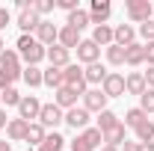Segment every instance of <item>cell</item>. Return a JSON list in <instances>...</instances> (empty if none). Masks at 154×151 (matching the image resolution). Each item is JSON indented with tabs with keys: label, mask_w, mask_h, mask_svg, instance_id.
Masks as SVG:
<instances>
[{
	"label": "cell",
	"mask_w": 154,
	"mask_h": 151,
	"mask_svg": "<svg viewBox=\"0 0 154 151\" xmlns=\"http://www.w3.org/2000/svg\"><path fill=\"white\" fill-rule=\"evenodd\" d=\"M15 51H18V57H21L24 65H38L42 59H48V48L38 45L36 36H30V33H21V36H18Z\"/></svg>",
	"instance_id": "1"
},
{
	"label": "cell",
	"mask_w": 154,
	"mask_h": 151,
	"mask_svg": "<svg viewBox=\"0 0 154 151\" xmlns=\"http://www.w3.org/2000/svg\"><path fill=\"white\" fill-rule=\"evenodd\" d=\"M101 142H104V133L98 131V128H92V125H89L86 131L77 133L68 145H71V151H98V148H101Z\"/></svg>",
	"instance_id": "2"
},
{
	"label": "cell",
	"mask_w": 154,
	"mask_h": 151,
	"mask_svg": "<svg viewBox=\"0 0 154 151\" xmlns=\"http://www.w3.org/2000/svg\"><path fill=\"white\" fill-rule=\"evenodd\" d=\"M125 15L131 24H145V21H151L154 6L151 0H125Z\"/></svg>",
	"instance_id": "3"
},
{
	"label": "cell",
	"mask_w": 154,
	"mask_h": 151,
	"mask_svg": "<svg viewBox=\"0 0 154 151\" xmlns=\"http://www.w3.org/2000/svg\"><path fill=\"white\" fill-rule=\"evenodd\" d=\"M38 125L45 128V131H57L59 125H65V110H59L57 104L51 101V104H42V113H38Z\"/></svg>",
	"instance_id": "4"
},
{
	"label": "cell",
	"mask_w": 154,
	"mask_h": 151,
	"mask_svg": "<svg viewBox=\"0 0 154 151\" xmlns=\"http://www.w3.org/2000/svg\"><path fill=\"white\" fill-rule=\"evenodd\" d=\"M62 77H65V86H71L80 98L86 95V89H89V86H86V77H83V65H80V62L65 65V68H62Z\"/></svg>",
	"instance_id": "5"
},
{
	"label": "cell",
	"mask_w": 154,
	"mask_h": 151,
	"mask_svg": "<svg viewBox=\"0 0 154 151\" xmlns=\"http://www.w3.org/2000/svg\"><path fill=\"white\" fill-rule=\"evenodd\" d=\"M0 68H3L6 74H12L15 80H21L24 62H21V57H18V51H15V48H6V51L0 54Z\"/></svg>",
	"instance_id": "6"
},
{
	"label": "cell",
	"mask_w": 154,
	"mask_h": 151,
	"mask_svg": "<svg viewBox=\"0 0 154 151\" xmlns=\"http://www.w3.org/2000/svg\"><path fill=\"white\" fill-rule=\"evenodd\" d=\"M38 113H42V101H38L36 95H24L18 104V119H24V122H38Z\"/></svg>",
	"instance_id": "7"
},
{
	"label": "cell",
	"mask_w": 154,
	"mask_h": 151,
	"mask_svg": "<svg viewBox=\"0 0 154 151\" xmlns=\"http://www.w3.org/2000/svg\"><path fill=\"white\" fill-rule=\"evenodd\" d=\"M77 62L86 68V65H92V62H101V48H98L92 39H83L80 45H77Z\"/></svg>",
	"instance_id": "8"
},
{
	"label": "cell",
	"mask_w": 154,
	"mask_h": 151,
	"mask_svg": "<svg viewBox=\"0 0 154 151\" xmlns=\"http://www.w3.org/2000/svg\"><path fill=\"white\" fill-rule=\"evenodd\" d=\"M89 122H92V113L83 110V107H71V110H65V125H68L71 131H77V133L86 131Z\"/></svg>",
	"instance_id": "9"
},
{
	"label": "cell",
	"mask_w": 154,
	"mask_h": 151,
	"mask_svg": "<svg viewBox=\"0 0 154 151\" xmlns=\"http://www.w3.org/2000/svg\"><path fill=\"white\" fill-rule=\"evenodd\" d=\"M36 42L38 45H45V48H51V45H57V39H59V27L54 24V21H48V18H42V24L36 27Z\"/></svg>",
	"instance_id": "10"
},
{
	"label": "cell",
	"mask_w": 154,
	"mask_h": 151,
	"mask_svg": "<svg viewBox=\"0 0 154 151\" xmlns=\"http://www.w3.org/2000/svg\"><path fill=\"white\" fill-rule=\"evenodd\" d=\"M110 15H113L110 0H92V3H89V18H92V27L110 24Z\"/></svg>",
	"instance_id": "11"
},
{
	"label": "cell",
	"mask_w": 154,
	"mask_h": 151,
	"mask_svg": "<svg viewBox=\"0 0 154 151\" xmlns=\"http://www.w3.org/2000/svg\"><path fill=\"white\" fill-rule=\"evenodd\" d=\"M107 101H110V98L101 92V89H86V95H83V104H80V107L98 116V113H104V110H107Z\"/></svg>",
	"instance_id": "12"
},
{
	"label": "cell",
	"mask_w": 154,
	"mask_h": 151,
	"mask_svg": "<svg viewBox=\"0 0 154 151\" xmlns=\"http://www.w3.org/2000/svg\"><path fill=\"white\" fill-rule=\"evenodd\" d=\"M101 92L107 95V98H122L125 95V74L110 71V74L104 77V83H101Z\"/></svg>",
	"instance_id": "13"
},
{
	"label": "cell",
	"mask_w": 154,
	"mask_h": 151,
	"mask_svg": "<svg viewBox=\"0 0 154 151\" xmlns=\"http://www.w3.org/2000/svg\"><path fill=\"white\" fill-rule=\"evenodd\" d=\"M107 74H110V71H107V65H101V62H92V65L83 68V77H86V86H89V89H101V83H104Z\"/></svg>",
	"instance_id": "14"
},
{
	"label": "cell",
	"mask_w": 154,
	"mask_h": 151,
	"mask_svg": "<svg viewBox=\"0 0 154 151\" xmlns=\"http://www.w3.org/2000/svg\"><path fill=\"white\" fill-rule=\"evenodd\" d=\"M134 42H136V27H134V24H116V27H113V45L131 48Z\"/></svg>",
	"instance_id": "15"
},
{
	"label": "cell",
	"mask_w": 154,
	"mask_h": 151,
	"mask_svg": "<svg viewBox=\"0 0 154 151\" xmlns=\"http://www.w3.org/2000/svg\"><path fill=\"white\" fill-rule=\"evenodd\" d=\"M27 131H30V122H24V119H9V125H6V139H9V142H24V139H27Z\"/></svg>",
	"instance_id": "16"
},
{
	"label": "cell",
	"mask_w": 154,
	"mask_h": 151,
	"mask_svg": "<svg viewBox=\"0 0 154 151\" xmlns=\"http://www.w3.org/2000/svg\"><path fill=\"white\" fill-rule=\"evenodd\" d=\"M83 42V36L77 33L74 27H68V24H62L59 27V39H57V45H62L65 51H77V45Z\"/></svg>",
	"instance_id": "17"
},
{
	"label": "cell",
	"mask_w": 154,
	"mask_h": 151,
	"mask_svg": "<svg viewBox=\"0 0 154 151\" xmlns=\"http://www.w3.org/2000/svg\"><path fill=\"white\" fill-rule=\"evenodd\" d=\"M15 24H18V30L21 33H36V27L42 24V18L36 15V9H24V12H18V18H15Z\"/></svg>",
	"instance_id": "18"
},
{
	"label": "cell",
	"mask_w": 154,
	"mask_h": 151,
	"mask_svg": "<svg viewBox=\"0 0 154 151\" xmlns=\"http://www.w3.org/2000/svg\"><path fill=\"white\" fill-rule=\"evenodd\" d=\"M77 98H80V95H77L71 86H59L57 92H54V104H57L59 110H71V107H77Z\"/></svg>",
	"instance_id": "19"
},
{
	"label": "cell",
	"mask_w": 154,
	"mask_h": 151,
	"mask_svg": "<svg viewBox=\"0 0 154 151\" xmlns=\"http://www.w3.org/2000/svg\"><path fill=\"white\" fill-rule=\"evenodd\" d=\"M148 86H145V74L142 71H131V74H125V95H139L145 92Z\"/></svg>",
	"instance_id": "20"
},
{
	"label": "cell",
	"mask_w": 154,
	"mask_h": 151,
	"mask_svg": "<svg viewBox=\"0 0 154 151\" xmlns=\"http://www.w3.org/2000/svg\"><path fill=\"white\" fill-rule=\"evenodd\" d=\"M48 62L54 68H65V65H71V51H65L62 45H51L48 48Z\"/></svg>",
	"instance_id": "21"
},
{
	"label": "cell",
	"mask_w": 154,
	"mask_h": 151,
	"mask_svg": "<svg viewBox=\"0 0 154 151\" xmlns=\"http://www.w3.org/2000/svg\"><path fill=\"white\" fill-rule=\"evenodd\" d=\"M125 139H128V128H125V122H119V125H113L110 131H104V145L122 148V145H125Z\"/></svg>",
	"instance_id": "22"
},
{
	"label": "cell",
	"mask_w": 154,
	"mask_h": 151,
	"mask_svg": "<svg viewBox=\"0 0 154 151\" xmlns=\"http://www.w3.org/2000/svg\"><path fill=\"white\" fill-rule=\"evenodd\" d=\"M125 65H131V68H139V65H145V45L134 42L131 48H125Z\"/></svg>",
	"instance_id": "23"
},
{
	"label": "cell",
	"mask_w": 154,
	"mask_h": 151,
	"mask_svg": "<svg viewBox=\"0 0 154 151\" xmlns=\"http://www.w3.org/2000/svg\"><path fill=\"white\" fill-rule=\"evenodd\" d=\"M65 24H68V27H74L77 33H83V30L92 24V18H89V9H74V12H68V15H65Z\"/></svg>",
	"instance_id": "24"
},
{
	"label": "cell",
	"mask_w": 154,
	"mask_h": 151,
	"mask_svg": "<svg viewBox=\"0 0 154 151\" xmlns=\"http://www.w3.org/2000/svg\"><path fill=\"white\" fill-rule=\"evenodd\" d=\"M21 80H24L30 89H38V86H45V71H42L38 65H24V71H21Z\"/></svg>",
	"instance_id": "25"
},
{
	"label": "cell",
	"mask_w": 154,
	"mask_h": 151,
	"mask_svg": "<svg viewBox=\"0 0 154 151\" xmlns=\"http://www.w3.org/2000/svg\"><path fill=\"white\" fill-rule=\"evenodd\" d=\"M65 142H68V139H65L59 131H51L48 136H45V142H42L36 151H62V148H65Z\"/></svg>",
	"instance_id": "26"
},
{
	"label": "cell",
	"mask_w": 154,
	"mask_h": 151,
	"mask_svg": "<svg viewBox=\"0 0 154 151\" xmlns=\"http://www.w3.org/2000/svg\"><path fill=\"white\" fill-rule=\"evenodd\" d=\"M92 42H95L98 48H110V45H113V27H110V24L95 27V30H92Z\"/></svg>",
	"instance_id": "27"
},
{
	"label": "cell",
	"mask_w": 154,
	"mask_h": 151,
	"mask_svg": "<svg viewBox=\"0 0 154 151\" xmlns=\"http://www.w3.org/2000/svg\"><path fill=\"white\" fill-rule=\"evenodd\" d=\"M45 86H48V89H54V92H57L59 86H65L62 68H54V65H48V68H45Z\"/></svg>",
	"instance_id": "28"
},
{
	"label": "cell",
	"mask_w": 154,
	"mask_h": 151,
	"mask_svg": "<svg viewBox=\"0 0 154 151\" xmlns=\"http://www.w3.org/2000/svg\"><path fill=\"white\" fill-rule=\"evenodd\" d=\"M45 136H48V131H45L38 122H33V125H30V131H27V139H24V142H27V145H33V148H38V145L45 142Z\"/></svg>",
	"instance_id": "29"
},
{
	"label": "cell",
	"mask_w": 154,
	"mask_h": 151,
	"mask_svg": "<svg viewBox=\"0 0 154 151\" xmlns=\"http://www.w3.org/2000/svg\"><path fill=\"white\" fill-rule=\"evenodd\" d=\"M95 122H98L95 128H98V131H101V133H104V131H110V128H113V125H119V122H122V119H119V116H116L113 110H110V107H107V110H104V113H98V119H95Z\"/></svg>",
	"instance_id": "30"
},
{
	"label": "cell",
	"mask_w": 154,
	"mask_h": 151,
	"mask_svg": "<svg viewBox=\"0 0 154 151\" xmlns=\"http://www.w3.org/2000/svg\"><path fill=\"white\" fill-rule=\"evenodd\" d=\"M142 122H148V116L142 113L139 107H131V110L125 113V128H131V131H136V128H139Z\"/></svg>",
	"instance_id": "31"
},
{
	"label": "cell",
	"mask_w": 154,
	"mask_h": 151,
	"mask_svg": "<svg viewBox=\"0 0 154 151\" xmlns=\"http://www.w3.org/2000/svg\"><path fill=\"white\" fill-rule=\"evenodd\" d=\"M104 57H107V62L110 65H125V48L122 45H110V48H104Z\"/></svg>",
	"instance_id": "32"
},
{
	"label": "cell",
	"mask_w": 154,
	"mask_h": 151,
	"mask_svg": "<svg viewBox=\"0 0 154 151\" xmlns=\"http://www.w3.org/2000/svg\"><path fill=\"white\" fill-rule=\"evenodd\" d=\"M21 98H24V95H21L15 86H9V89H3V92H0V104H3V107H18Z\"/></svg>",
	"instance_id": "33"
},
{
	"label": "cell",
	"mask_w": 154,
	"mask_h": 151,
	"mask_svg": "<svg viewBox=\"0 0 154 151\" xmlns=\"http://www.w3.org/2000/svg\"><path fill=\"white\" fill-rule=\"evenodd\" d=\"M139 110L145 116H154V89H145L139 95Z\"/></svg>",
	"instance_id": "34"
},
{
	"label": "cell",
	"mask_w": 154,
	"mask_h": 151,
	"mask_svg": "<svg viewBox=\"0 0 154 151\" xmlns=\"http://www.w3.org/2000/svg\"><path fill=\"white\" fill-rule=\"evenodd\" d=\"M33 9H36L38 18H45V15H51L57 9V0H33Z\"/></svg>",
	"instance_id": "35"
},
{
	"label": "cell",
	"mask_w": 154,
	"mask_h": 151,
	"mask_svg": "<svg viewBox=\"0 0 154 151\" xmlns=\"http://www.w3.org/2000/svg\"><path fill=\"white\" fill-rule=\"evenodd\" d=\"M136 36L142 39L145 45H148V42H154V18L145 21V24H139V27H136Z\"/></svg>",
	"instance_id": "36"
},
{
	"label": "cell",
	"mask_w": 154,
	"mask_h": 151,
	"mask_svg": "<svg viewBox=\"0 0 154 151\" xmlns=\"http://www.w3.org/2000/svg\"><path fill=\"white\" fill-rule=\"evenodd\" d=\"M57 9H62V12L68 15V12H74V9H80V6H77V0H57Z\"/></svg>",
	"instance_id": "37"
},
{
	"label": "cell",
	"mask_w": 154,
	"mask_h": 151,
	"mask_svg": "<svg viewBox=\"0 0 154 151\" xmlns=\"http://www.w3.org/2000/svg\"><path fill=\"white\" fill-rule=\"evenodd\" d=\"M122 151H145V145H142L139 139H125V145H122Z\"/></svg>",
	"instance_id": "38"
},
{
	"label": "cell",
	"mask_w": 154,
	"mask_h": 151,
	"mask_svg": "<svg viewBox=\"0 0 154 151\" xmlns=\"http://www.w3.org/2000/svg\"><path fill=\"white\" fill-rule=\"evenodd\" d=\"M9 24H12V12H9L6 6H0V30H6Z\"/></svg>",
	"instance_id": "39"
},
{
	"label": "cell",
	"mask_w": 154,
	"mask_h": 151,
	"mask_svg": "<svg viewBox=\"0 0 154 151\" xmlns=\"http://www.w3.org/2000/svg\"><path fill=\"white\" fill-rule=\"evenodd\" d=\"M145 62H148V65H154V42H148V45H145Z\"/></svg>",
	"instance_id": "40"
},
{
	"label": "cell",
	"mask_w": 154,
	"mask_h": 151,
	"mask_svg": "<svg viewBox=\"0 0 154 151\" xmlns=\"http://www.w3.org/2000/svg\"><path fill=\"white\" fill-rule=\"evenodd\" d=\"M142 74H145V86L154 89V65H148V71H142Z\"/></svg>",
	"instance_id": "41"
},
{
	"label": "cell",
	"mask_w": 154,
	"mask_h": 151,
	"mask_svg": "<svg viewBox=\"0 0 154 151\" xmlns=\"http://www.w3.org/2000/svg\"><path fill=\"white\" fill-rule=\"evenodd\" d=\"M142 145H145V151H154V131L148 133L145 139H142Z\"/></svg>",
	"instance_id": "42"
},
{
	"label": "cell",
	"mask_w": 154,
	"mask_h": 151,
	"mask_svg": "<svg viewBox=\"0 0 154 151\" xmlns=\"http://www.w3.org/2000/svg\"><path fill=\"white\" fill-rule=\"evenodd\" d=\"M6 125H9V116H6L3 107H0V131H6Z\"/></svg>",
	"instance_id": "43"
},
{
	"label": "cell",
	"mask_w": 154,
	"mask_h": 151,
	"mask_svg": "<svg viewBox=\"0 0 154 151\" xmlns=\"http://www.w3.org/2000/svg\"><path fill=\"white\" fill-rule=\"evenodd\" d=\"M0 151H12V142L9 139H0Z\"/></svg>",
	"instance_id": "44"
},
{
	"label": "cell",
	"mask_w": 154,
	"mask_h": 151,
	"mask_svg": "<svg viewBox=\"0 0 154 151\" xmlns=\"http://www.w3.org/2000/svg\"><path fill=\"white\" fill-rule=\"evenodd\" d=\"M98 151H122V148H113V145H101Z\"/></svg>",
	"instance_id": "45"
},
{
	"label": "cell",
	"mask_w": 154,
	"mask_h": 151,
	"mask_svg": "<svg viewBox=\"0 0 154 151\" xmlns=\"http://www.w3.org/2000/svg\"><path fill=\"white\" fill-rule=\"evenodd\" d=\"M3 51H6V42H3V36H0V54H3Z\"/></svg>",
	"instance_id": "46"
}]
</instances>
